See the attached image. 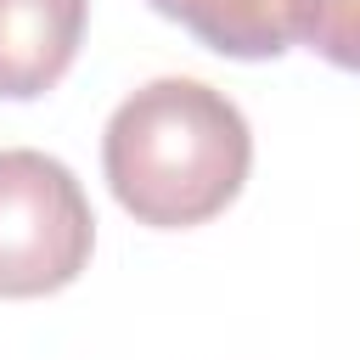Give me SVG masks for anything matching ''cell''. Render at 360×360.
<instances>
[{
  "label": "cell",
  "instance_id": "cell-1",
  "mask_svg": "<svg viewBox=\"0 0 360 360\" xmlns=\"http://www.w3.org/2000/svg\"><path fill=\"white\" fill-rule=\"evenodd\" d=\"M101 169L135 225L191 231L242 197L253 169V129L225 90L169 73L112 107Z\"/></svg>",
  "mask_w": 360,
  "mask_h": 360
},
{
  "label": "cell",
  "instance_id": "cell-2",
  "mask_svg": "<svg viewBox=\"0 0 360 360\" xmlns=\"http://www.w3.org/2000/svg\"><path fill=\"white\" fill-rule=\"evenodd\" d=\"M96 248V214L73 169L34 146L0 152V298L73 287Z\"/></svg>",
  "mask_w": 360,
  "mask_h": 360
},
{
  "label": "cell",
  "instance_id": "cell-3",
  "mask_svg": "<svg viewBox=\"0 0 360 360\" xmlns=\"http://www.w3.org/2000/svg\"><path fill=\"white\" fill-rule=\"evenodd\" d=\"M90 0H0V101H34L62 84L84 45Z\"/></svg>",
  "mask_w": 360,
  "mask_h": 360
},
{
  "label": "cell",
  "instance_id": "cell-4",
  "mask_svg": "<svg viewBox=\"0 0 360 360\" xmlns=\"http://www.w3.org/2000/svg\"><path fill=\"white\" fill-rule=\"evenodd\" d=\"M146 6L231 62H276L281 51H292V0H146Z\"/></svg>",
  "mask_w": 360,
  "mask_h": 360
},
{
  "label": "cell",
  "instance_id": "cell-5",
  "mask_svg": "<svg viewBox=\"0 0 360 360\" xmlns=\"http://www.w3.org/2000/svg\"><path fill=\"white\" fill-rule=\"evenodd\" d=\"M292 45L360 73V0H292Z\"/></svg>",
  "mask_w": 360,
  "mask_h": 360
}]
</instances>
